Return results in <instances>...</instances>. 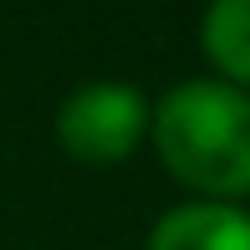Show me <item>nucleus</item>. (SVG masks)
I'll return each mask as SVG.
<instances>
[{"instance_id":"nucleus-3","label":"nucleus","mask_w":250,"mask_h":250,"mask_svg":"<svg viewBox=\"0 0 250 250\" xmlns=\"http://www.w3.org/2000/svg\"><path fill=\"white\" fill-rule=\"evenodd\" d=\"M148 250H250V214L235 204H184L148 230Z\"/></svg>"},{"instance_id":"nucleus-4","label":"nucleus","mask_w":250,"mask_h":250,"mask_svg":"<svg viewBox=\"0 0 250 250\" xmlns=\"http://www.w3.org/2000/svg\"><path fill=\"white\" fill-rule=\"evenodd\" d=\"M199 41L225 77L250 87V0H209Z\"/></svg>"},{"instance_id":"nucleus-1","label":"nucleus","mask_w":250,"mask_h":250,"mask_svg":"<svg viewBox=\"0 0 250 250\" xmlns=\"http://www.w3.org/2000/svg\"><path fill=\"white\" fill-rule=\"evenodd\" d=\"M153 143L168 174L199 194L250 189V92L235 82H184L153 107Z\"/></svg>"},{"instance_id":"nucleus-2","label":"nucleus","mask_w":250,"mask_h":250,"mask_svg":"<svg viewBox=\"0 0 250 250\" xmlns=\"http://www.w3.org/2000/svg\"><path fill=\"white\" fill-rule=\"evenodd\" d=\"M148 128H153V112L143 92L123 82L77 87L56 112V138L77 164H123Z\"/></svg>"}]
</instances>
